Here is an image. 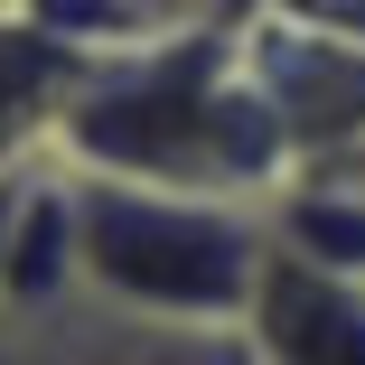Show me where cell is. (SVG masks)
I'll list each match as a JSON object with an SVG mask.
<instances>
[{"label": "cell", "mask_w": 365, "mask_h": 365, "mask_svg": "<svg viewBox=\"0 0 365 365\" xmlns=\"http://www.w3.org/2000/svg\"><path fill=\"white\" fill-rule=\"evenodd\" d=\"M76 235H85V319L244 337L253 281L272 253L262 206H206V197L76 178Z\"/></svg>", "instance_id": "7a4b0ae2"}, {"label": "cell", "mask_w": 365, "mask_h": 365, "mask_svg": "<svg viewBox=\"0 0 365 365\" xmlns=\"http://www.w3.org/2000/svg\"><path fill=\"white\" fill-rule=\"evenodd\" d=\"M244 56L290 140V187H365V38L328 10H262L244 19Z\"/></svg>", "instance_id": "3957f363"}, {"label": "cell", "mask_w": 365, "mask_h": 365, "mask_svg": "<svg viewBox=\"0 0 365 365\" xmlns=\"http://www.w3.org/2000/svg\"><path fill=\"white\" fill-rule=\"evenodd\" d=\"M0 365H76V319L66 328H10L0 319Z\"/></svg>", "instance_id": "52a82bcc"}, {"label": "cell", "mask_w": 365, "mask_h": 365, "mask_svg": "<svg viewBox=\"0 0 365 365\" xmlns=\"http://www.w3.org/2000/svg\"><path fill=\"white\" fill-rule=\"evenodd\" d=\"M244 346L253 365H365V281L272 244L244 309Z\"/></svg>", "instance_id": "277c9868"}, {"label": "cell", "mask_w": 365, "mask_h": 365, "mask_svg": "<svg viewBox=\"0 0 365 365\" xmlns=\"http://www.w3.org/2000/svg\"><path fill=\"white\" fill-rule=\"evenodd\" d=\"M76 365H253V346H244V337H197V328L76 319Z\"/></svg>", "instance_id": "8992f818"}, {"label": "cell", "mask_w": 365, "mask_h": 365, "mask_svg": "<svg viewBox=\"0 0 365 365\" xmlns=\"http://www.w3.org/2000/svg\"><path fill=\"white\" fill-rule=\"evenodd\" d=\"M56 150L76 160V178L206 197V206L290 197V140L272 122V94L253 85L244 19H178L150 47L85 66L56 122Z\"/></svg>", "instance_id": "6da1fadb"}, {"label": "cell", "mask_w": 365, "mask_h": 365, "mask_svg": "<svg viewBox=\"0 0 365 365\" xmlns=\"http://www.w3.org/2000/svg\"><path fill=\"white\" fill-rule=\"evenodd\" d=\"M29 178H38V169H10V178H0V262H10V235H19V206H29Z\"/></svg>", "instance_id": "ba28073f"}, {"label": "cell", "mask_w": 365, "mask_h": 365, "mask_svg": "<svg viewBox=\"0 0 365 365\" xmlns=\"http://www.w3.org/2000/svg\"><path fill=\"white\" fill-rule=\"evenodd\" d=\"M76 85H85V56L47 29V10H10L0 19V178L19 169V150L38 131L56 140Z\"/></svg>", "instance_id": "5b68a950"}]
</instances>
